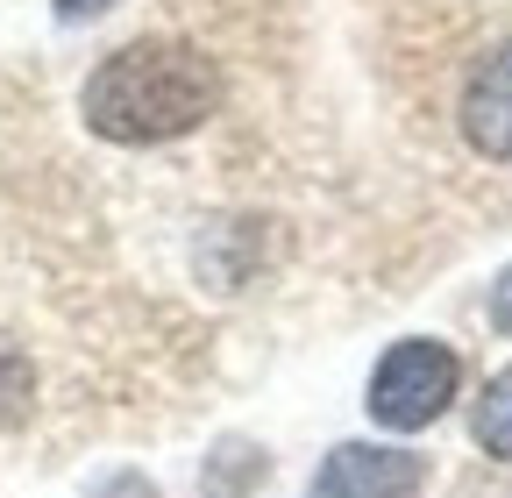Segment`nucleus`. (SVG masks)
<instances>
[{
    "instance_id": "0eeeda50",
    "label": "nucleus",
    "mask_w": 512,
    "mask_h": 498,
    "mask_svg": "<svg viewBox=\"0 0 512 498\" xmlns=\"http://www.w3.org/2000/svg\"><path fill=\"white\" fill-rule=\"evenodd\" d=\"M491 321L512 335V271H505V278H498V292H491Z\"/></svg>"
},
{
    "instance_id": "f03ea898",
    "label": "nucleus",
    "mask_w": 512,
    "mask_h": 498,
    "mask_svg": "<svg viewBox=\"0 0 512 498\" xmlns=\"http://www.w3.org/2000/svg\"><path fill=\"white\" fill-rule=\"evenodd\" d=\"M463 385V363L448 342H392L384 349V363L370 370V420L377 427H392V434H420L448 413V399H456Z\"/></svg>"
},
{
    "instance_id": "f257e3e1",
    "label": "nucleus",
    "mask_w": 512,
    "mask_h": 498,
    "mask_svg": "<svg viewBox=\"0 0 512 498\" xmlns=\"http://www.w3.org/2000/svg\"><path fill=\"white\" fill-rule=\"evenodd\" d=\"M221 100V72L214 57H200L192 43L171 36H143V43H121L114 57H100V72L86 79V129L107 143H171L192 136Z\"/></svg>"
},
{
    "instance_id": "20e7f679",
    "label": "nucleus",
    "mask_w": 512,
    "mask_h": 498,
    "mask_svg": "<svg viewBox=\"0 0 512 498\" xmlns=\"http://www.w3.org/2000/svg\"><path fill=\"white\" fill-rule=\"evenodd\" d=\"M463 136H470V150L512 164V36L484 57V65L470 72V86H463Z\"/></svg>"
},
{
    "instance_id": "423d86ee",
    "label": "nucleus",
    "mask_w": 512,
    "mask_h": 498,
    "mask_svg": "<svg viewBox=\"0 0 512 498\" xmlns=\"http://www.w3.org/2000/svg\"><path fill=\"white\" fill-rule=\"evenodd\" d=\"M107 8H114V0H57L64 22H93V15H107Z\"/></svg>"
},
{
    "instance_id": "7ed1b4c3",
    "label": "nucleus",
    "mask_w": 512,
    "mask_h": 498,
    "mask_svg": "<svg viewBox=\"0 0 512 498\" xmlns=\"http://www.w3.org/2000/svg\"><path fill=\"white\" fill-rule=\"evenodd\" d=\"M427 463L406 449H370V442H342L313 477V498H420Z\"/></svg>"
},
{
    "instance_id": "39448f33",
    "label": "nucleus",
    "mask_w": 512,
    "mask_h": 498,
    "mask_svg": "<svg viewBox=\"0 0 512 498\" xmlns=\"http://www.w3.org/2000/svg\"><path fill=\"white\" fill-rule=\"evenodd\" d=\"M470 427H477V449H484V456L512 463V370H498V378L484 385V399H477Z\"/></svg>"
}]
</instances>
